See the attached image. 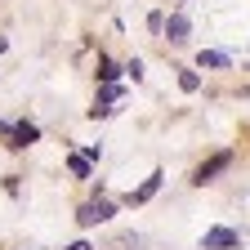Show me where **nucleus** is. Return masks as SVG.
Masks as SVG:
<instances>
[{
	"instance_id": "7",
	"label": "nucleus",
	"mask_w": 250,
	"mask_h": 250,
	"mask_svg": "<svg viewBox=\"0 0 250 250\" xmlns=\"http://www.w3.org/2000/svg\"><path fill=\"white\" fill-rule=\"evenodd\" d=\"M228 62H232V58L219 54V49H201V54H197V67H228Z\"/></svg>"
},
{
	"instance_id": "4",
	"label": "nucleus",
	"mask_w": 250,
	"mask_h": 250,
	"mask_svg": "<svg viewBox=\"0 0 250 250\" xmlns=\"http://www.w3.org/2000/svg\"><path fill=\"white\" fill-rule=\"evenodd\" d=\"M9 147L14 152H22V147H31V143H36L41 139V125H31V121H18V125H9Z\"/></svg>"
},
{
	"instance_id": "1",
	"label": "nucleus",
	"mask_w": 250,
	"mask_h": 250,
	"mask_svg": "<svg viewBox=\"0 0 250 250\" xmlns=\"http://www.w3.org/2000/svg\"><path fill=\"white\" fill-rule=\"evenodd\" d=\"M112 214H116V206L99 197V201H85V206L76 210V224H81V228H94V224H107Z\"/></svg>"
},
{
	"instance_id": "11",
	"label": "nucleus",
	"mask_w": 250,
	"mask_h": 250,
	"mask_svg": "<svg viewBox=\"0 0 250 250\" xmlns=\"http://www.w3.org/2000/svg\"><path fill=\"white\" fill-rule=\"evenodd\" d=\"M125 72H130L134 81H143V62H139V58H130V62H125Z\"/></svg>"
},
{
	"instance_id": "13",
	"label": "nucleus",
	"mask_w": 250,
	"mask_h": 250,
	"mask_svg": "<svg viewBox=\"0 0 250 250\" xmlns=\"http://www.w3.org/2000/svg\"><path fill=\"white\" fill-rule=\"evenodd\" d=\"M5 49H9V41H5V36H0V54H5Z\"/></svg>"
},
{
	"instance_id": "9",
	"label": "nucleus",
	"mask_w": 250,
	"mask_h": 250,
	"mask_svg": "<svg viewBox=\"0 0 250 250\" xmlns=\"http://www.w3.org/2000/svg\"><path fill=\"white\" fill-rule=\"evenodd\" d=\"M121 72H125V67H116L112 58H99V81H103V85H116V76H121Z\"/></svg>"
},
{
	"instance_id": "5",
	"label": "nucleus",
	"mask_w": 250,
	"mask_h": 250,
	"mask_svg": "<svg viewBox=\"0 0 250 250\" xmlns=\"http://www.w3.org/2000/svg\"><path fill=\"white\" fill-rule=\"evenodd\" d=\"M161 183H166V174H161V170H152V174L143 179V188H134V192L125 197V201H130V206H143V201H152L156 192H161Z\"/></svg>"
},
{
	"instance_id": "6",
	"label": "nucleus",
	"mask_w": 250,
	"mask_h": 250,
	"mask_svg": "<svg viewBox=\"0 0 250 250\" xmlns=\"http://www.w3.org/2000/svg\"><path fill=\"white\" fill-rule=\"evenodd\" d=\"M161 36H166L170 45H188L192 27H188V18H183V14H170V22H161Z\"/></svg>"
},
{
	"instance_id": "10",
	"label": "nucleus",
	"mask_w": 250,
	"mask_h": 250,
	"mask_svg": "<svg viewBox=\"0 0 250 250\" xmlns=\"http://www.w3.org/2000/svg\"><path fill=\"white\" fill-rule=\"evenodd\" d=\"M67 170H72L76 179H89V174H94V166L85 161V156H81V152H72V156H67Z\"/></svg>"
},
{
	"instance_id": "3",
	"label": "nucleus",
	"mask_w": 250,
	"mask_h": 250,
	"mask_svg": "<svg viewBox=\"0 0 250 250\" xmlns=\"http://www.w3.org/2000/svg\"><path fill=\"white\" fill-rule=\"evenodd\" d=\"M237 246H241V232H232V228H210L201 237V250H237Z\"/></svg>"
},
{
	"instance_id": "2",
	"label": "nucleus",
	"mask_w": 250,
	"mask_h": 250,
	"mask_svg": "<svg viewBox=\"0 0 250 250\" xmlns=\"http://www.w3.org/2000/svg\"><path fill=\"white\" fill-rule=\"evenodd\" d=\"M228 166H232V152H219V156H210L206 166H197L192 183H197V188H206V183H214V174H224Z\"/></svg>"
},
{
	"instance_id": "12",
	"label": "nucleus",
	"mask_w": 250,
	"mask_h": 250,
	"mask_svg": "<svg viewBox=\"0 0 250 250\" xmlns=\"http://www.w3.org/2000/svg\"><path fill=\"white\" fill-rule=\"evenodd\" d=\"M67 250H94V246H89V241H72Z\"/></svg>"
},
{
	"instance_id": "8",
	"label": "nucleus",
	"mask_w": 250,
	"mask_h": 250,
	"mask_svg": "<svg viewBox=\"0 0 250 250\" xmlns=\"http://www.w3.org/2000/svg\"><path fill=\"white\" fill-rule=\"evenodd\" d=\"M179 89H183V94H197V89H201V76H197L192 67H179Z\"/></svg>"
}]
</instances>
